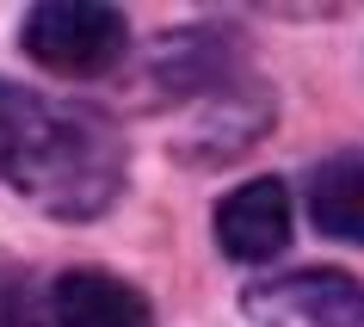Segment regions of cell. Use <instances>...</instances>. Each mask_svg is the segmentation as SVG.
<instances>
[{
	"mask_svg": "<svg viewBox=\"0 0 364 327\" xmlns=\"http://www.w3.org/2000/svg\"><path fill=\"white\" fill-rule=\"evenodd\" d=\"M0 192L56 223H93L124 198V136L99 105L0 80Z\"/></svg>",
	"mask_w": 364,
	"mask_h": 327,
	"instance_id": "1",
	"label": "cell"
},
{
	"mask_svg": "<svg viewBox=\"0 0 364 327\" xmlns=\"http://www.w3.org/2000/svg\"><path fill=\"white\" fill-rule=\"evenodd\" d=\"M19 50L50 75H112L130 50V19L105 0H38L19 19Z\"/></svg>",
	"mask_w": 364,
	"mask_h": 327,
	"instance_id": "2",
	"label": "cell"
},
{
	"mask_svg": "<svg viewBox=\"0 0 364 327\" xmlns=\"http://www.w3.org/2000/svg\"><path fill=\"white\" fill-rule=\"evenodd\" d=\"M241 315L253 327H364V284L333 266L284 272L241 290Z\"/></svg>",
	"mask_w": 364,
	"mask_h": 327,
	"instance_id": "3",
	"label": "cell"
},
{
	"mask_svg": "<svg viewBox=\"0 0 364 327\" xmlns=\"http://www.w3.org/2000/svg\"><path fill=\"white\" fill-rule=\"evenodd\" d=\"M216 247L229 253L235 266H266L290 247V192L284 179H247L235 186L210 216Z\"/></svg>",
	"mask_w": 364,
	"mask_h": 327,
	"instance_id": "4",
	"label": "cell"
},
{
	"mask_svg": "<svg viewBox=\"0 0 364 327\" xmlns=\"http://www.w3.org/2000/svg\"><path fill=\"white\" fill-rule=\"evenodd\" d=\"M50 327H154V309L117 272L68 266L50 278Z\"/></svg>",
	"mask_w": 364,
	"mask_h": 327,
	"instance_id": "5",
	"label": "cell"
},
{
	"mask_svg": "<svg viewBox=\"0 0 364 327\" xmlns=\"http://www.w3.org/2000/svg\"><path fill=\"white\" fill-rule=\"evenodd\" d=\"M303 204L321 235L364 247V149H340L327 161H315L303 179Z\"/></svg>",
	"mask_w": 364,
	"mask_h": 327,
	"instance_id": "6",
	"label": "cell"
},
{
	"mask_svg": "<svg viewBox=\"0 0 364 327\" xmlns=\"http://www.w3.org/2000/svg\"><path fill=\"white\" fill-rule=\"evenodd\" d=\"M0 327H50V290L25 272H0Z\"/></svg>",
	"mask_w": 364,
	"mask_h": 327,
	"instance_id": "7",
	"label": "cell"
}]
</instances>
